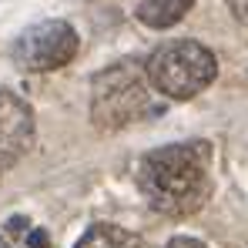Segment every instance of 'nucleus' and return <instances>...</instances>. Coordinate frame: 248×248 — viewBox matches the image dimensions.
I'll use <instances>...</instances> for the list:
<instances>
[{
  "instance_id": "nucleus-1",
  "label": "nucleus",
  "mask_w": 248,
  "mask_h": 248,
  "mask_svg": "<svg viewBox=\"0 0 248 248\" xmlns=\"http://www.w3.org/2000/svg\"><path fill=\"white\" fill-rule=\"evenodd\" d=\"M211 161L215 148L208 141H178L148 151L134 168V181L158 215L188 218L211 198Z\"/></svg>"
},
{
  "instance_id": "nucleus-2",
  "label": "nucleus",
  "mask_w": 248,
  "mask_h": 248,
  "mask_svg": "<svg viewBox=\"0 0 248 248\" xmlns=\"http://www.w3.org/2000/svg\"><path fill=\"white\" fill-rule=\"evenodd\" d=\"M218 74V61L198 41H168L144 64V81L171 101L198 97Z\"/></svg>"
},
{
  "instance_id": "nucleus-4",
  "label": "nucleus",
  "mask_w": 248,
  "mask_h": 248,
  "mask_svg": "<svg viewBox=\"0 0 248 248\" xmlns=\"http://www.w3.org/2000/svg\"><path fill=\"white\" fill-rule=\"evenodd\" d=\"M78 50H81V37L67 20H41L14 41L10 57L27 74H47L71 64Z\"/></svg>"
},
{
  "instance_id": "nucleus-7",
  "label": "nucleus",
  "mask_w": 248,
  "mask_h": 248,
  "mask_svg": "<svg viewBox=\"0 0 248 248\" xmlns=\"http://www.w3.org/2000/svg\"><path fill=\"white\" fill-rule=\"evenodd\" d=\"M74 248H141V238L118 225H91Z\"/></svg>"
},
{
  "instance_id": "nucleus-10",
  "label": "nucleus",
  "mask_w": 248,
  "mask_h": 248,
  "mask_svg": "<svg viewBox=\"0 0 248 248\" xmlns=\"http://www.w3.org/2000/svg\"><path fill=\"white\" fill-rule=\"evenodd\" d=\"M0 248H10V242H7V238H3V235H0Z\"/></svg>"
},
{
  "instance_id": "nucleus-6",
  "label": "nucleus",
  "mask_w": 248,
  "mask_h": 248,
  "mask_svg": "<svg viewBox=\"0 0 248 248\" xmlns=\"http://www.w3.org/2000/svg\"><path fill=\"white\" fill-rule=\"evenodd\" d=\"M191 7L195 0H138L134 17L151 31H165V27H174Z\"/></svg>"
},
{
  "instance_id": "nucleus-3",
  "label": "nucleus",
  "mask_w": 248,
  "mask_h": 248,
  "mask_svg": "<svg viewBox=\"0 0 248 248\" xmlns=\"http://www.w3.org/2000/svg\"><path fill=\"white\" fill-rule=\"evenodd\" d=\"M148 111V81L144 67L134 61H118L101 71L91 84V121L97 131H121L141 121Z\"/></svg>"
},
{
  "instance_id": "nucleus-5",
  "label": "nucleus",
  "mask_w": 248,
  "mask_h": 248,
  "mask_svg": "<svg viewBox=\"0 0 248 248\" xmlns=\"http://www.w3.org/2000/svg\"><path fill=\"white\" fill-rule=\"evenodd\" d=\"M34 144V111L24 97L0 91V174H7Z\"/></svg>"
},
{
  "instance_id": "nucleus-8",
  "label": "nucleus",
  "mask_w": 248,
  "mask_h": 248,
  "mask_svg": "<svg viewBox=\"0 0 248 248\" xmlns=\"http://www.w3.org/2000/svg\"><path fill=\"white\" fill-rule=\"evenodd\" d=\"M168 248H208L205 242H198V238H188V235H178V238H171Z\"/></svg>"
},
{
  "instance_id": "nucleus-9",
  "label": "nucleus",
  "mask_w": 248,
  "mask_h": 248,
  "mask_svg": "<svg viewBox=\"0 0 248 248\" xmlns=\"http://www.w3.org/2000/svg\"><path fill=\"white\" fill-rule=\"evenodd\" d=\"M27 245H31V248H44V245H47V238H44V232H31V238H27Z\"/></svg>"
}]
</instances>
